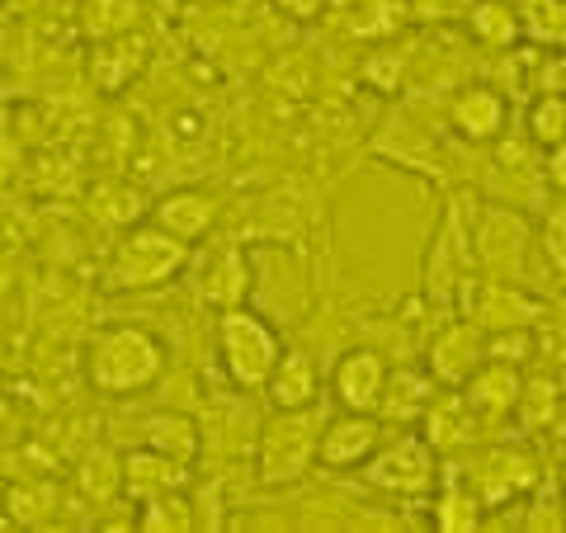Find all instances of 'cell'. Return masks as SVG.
<instances>
[{
    "label": "cell",
    "instance_id": "5bb4252c",
    "mask_svg": "<svg viewBox=\"0 0 566 533\" xmlns=\"http://www.w3.org/2000/svg\"><path fill=\"white\" fill-rule=\"evenodd\" d=\"M538 316V302L510 289V279H491L482 289H472V302H468V322H476L486 335L491 331H520Z\"/></svg>",
    "mask_w": 566,
    "mask_h": 533
},
{
    "label": "cell",
    "instance_id": "4fadbf2b",
    "mask_svg": "<svg viewBox=\"0 0 566 533\" xmlns=\"http://www.w3.org/2000/svg\"><path fill=\"white\" fill-rule=\"evenodd\" d=\"M449 123H453V133L463 142H495L505 133V123H510V104H505V95L495 91V85L476 81V85H463V91L453 95Z\"/></svg>",
    "mask_w": 566,
    "mask_h": 533
},
{
    "label": "cell",
    "instance_id": "2e32d148",
    "mask_svg": "<svg viewBox=\"0 0 566 533\" xmlns=\"http://www.w3.org/2000/svg\"><path fill=\"white\" fill-rule=\"evenodd\" d=\"M147 58H151V48H147V39H137V33H118V39L95 43V52H91V81H95V91L118 95L123 85H133L142 76Z\"/></svg>",
    "mask_w": 566,
    "mask_h": 533
},
{
    "label": "cell",
    "instance_id": "4dcf8cb0",
    "mask_svg": "<svg viewBox=\"0 0 566 533\" xmlns=\"http://www.w3.org/2000/svg\"><path fill=\"white\" fill-rule=\"evenodd\" d=\"M274 6H279V14H289L297 24H312L316 14L326 10V0H274Z\"/></svg>",
    "mask_w": 566,
    "mask_h": 533
},
{
    "label": "cell",
    "instance_id": "603a6c76",
    "mask_svg": "<svg viewBox=\"0 0 566 533\" xmlns=\"http://www.w3.org/2000/svg\"><path fill=\"white\" fill-rule=\"evenodd\" d=\"M76 487L95 510L114 505L118 491H123V458L114 449H91L81 458V468H76Z\"/></svg>",
    "mask_w": 566,
    "mask_h": 533
},
{
    "label": "cell",
    "instance_id": "9a60e30c",
    "mask_svg": "<svg viewBox=\"0 0 566 533\" xmlns=\"http://www.w3.org/2000/svg\"><path fill=\"white\" fill-rule=\"evenodd\" d=\"M151 222L166 227L170 237H180L185 245H199L212 237V227H218V203H212V194H203V189H175L166 199H156Z\"/></svg>",
    "mask_w": 566,
    "mask_h": 533
},
{
    "label": "cell",
    "instance_id": "d4e9b609",
    "mask_svg": "<svg viewBox=\"0 0 566 533\" xmlns=\"http://www.w3.org/2000/svg\"><path fill=\"white\" fill-rule=\"evenodd\" d=\"M486 510L476 501V491L463 482H449L444 491H434V505H430V524L444 529V533H468V529H482Z\"/></svg>",
    "mask_w": 566,
    "mask_h": 533
},
{
    "label": "cell",
    "instance_id": "83f0119b",
    "mask_svg": "<svg viewBox=\"0 0 566 533\" xmlns=\"http://www.w3.org/2000/svg\"><path fill=\"white\" fill-rule=\"evenodd\" d=\"M472 29L482 33L486 43H515L520 20H515V10L510 6H501V0H482V6L472 10Z\"/></svg>",
    "mask_w": 566,
    "mask_h": 533
},
{
    "label": "cell",
    "instance_id": "9c48e42d",
    "mask_svg": "<svg viewBox=\"0 0 566 533\" xmlns=\"http://www.w3.org/2000/svg\"><path fill=\"white\" fill-rule=\"evenodd\" d=\"M534 477H538V468L524 449H486L472 463V491H476V501H482V510L491 514L505 501L524 495L528 487H534Z\"/></svg>",
    "mask_w": 566,
    "mask_h": 533
},
{
    "label": "cell",
    "instance_id": "ba28073f",
    "mask_svg": "<svg viewBox=\"0 0 566 533\" xmlns=\"http://www.w3.org/2000/svg\"><path fill=\"white\" fill-rule=\"evenodd\" d=\"M382 443V420L374 411H340L326 416L322 439H316V463L331 472H354Z\"/></svg>",
    "mask_w": 566,
    "mask_h": 533
},
{
    "label": "cell",
    "instance_id": "8fae6325",
    "mask_svg": "<svg viewBox=\"0 0 566 533\" xmlns=\"http://www.w3.org/2000/svg\"><path fill=\"white\" fill-rule=\"evenodd\" d=\"M468 401V411L476 416V425H491V420H505L510 411L520 406L524 393V378H520V364H505V359H482L472 368V378L458 387Z\"/></svg>",
    "mask_w": 566,
    "mask_h": 533
},
{
    "label": "cell",
    "instance_id": "d6986e66",
    "mask_svg": "<svg viewBox=\"0 0 566 533\" xmlns=\"http://www.w3.org/2000/svg\"><path fill=\"white\" fill-rule=\"evenodd\" d=\"M424 439H430L434 453H453L463 449V443L476 435V416L468 411V401L458 387H449L444 397H430V406H424Z\"/></svg>",
    "mask_w": 566,
    "mask_h": 533
},
{
    "label": "cell",
    "instance_id": "5b68a950",
    "mask_svg": "<svg viewBox=\"0 0 566 533\" xmlns=\"http://www.w3.org/2000/svg\"><path fill=\"white\" fill-rule=\"evenodd\" d=\"M354 472H359L374 491L392 495V501L416 505V501H430V495H434L439 453L430 449V439H424V435H397V439H382Z\"/></svg>",
    "mask_w": 566,
    "mask_h": 533
},
{
    "label": "cell",
    "instance_id": "6da1fadb",
    "mask_svg": "<svg viewBox=\"0 0 566 533\" xmlns=\"http://www.w3.org/2000/svg\"><path fill=\"white\" fill-rule=\"evenodd\" d=\"M81 373L91 383V393L99 397H142L166 378V345L161 335L133 322H114L99 326L81 354Z\"/></svg>",
    "mask_w": 566,
    "mask_h": 533
},
{
    "label": "cell",
    "instance_id": "8992f818",
    "mask_svg": "<svg viewBox=\"0 0 566 533\" xmlns=\"http://www.w3.org/2000/svg\"><path fill=\"white\" fill-rule=\"evenodd\" d=\"M528 245H534V227L524 212H510L501 203H486L476 212L472 251L491 270V279H520L528 264Z\"/></svg>",
    "mask_w": 566,
    "mask_h": 533
},
{
    "label": "cell",
    "instance_id": "52a82bcc",
    "mask_svg": "<svg viewBox=\"0 0 566 533\" xmlns=\"http://www.w3.org/2000/svg\"><path fill=\"white\" fill-rule=\"evenodd\" d=\"M387 373H392V364H387L374 345L345 349L340 359H335V368H331V397H335V406H340V411H378Z\"/></svg>",
    "mask_w": 566,
    "mask_h": 533
},
{
    "label": "cell",
    "instance_id": "277c9868",
    "mask_svg": "<svg viewBox=\"0 0 566 533\" xmlns=\"http://www.w3.org/2000/svg\"><path fill=\"white\" fill-rule=\"evenodd\" d=\"M326 411H274L255 439V477L260 487H297L316 468V439H322Z\"/></svg>",
    "mask_w": 566,
    "mask_h": 533
},
{
    "label": "cell",
    "instance_id": "ac0fdd59",
    "mask_svg": "<svg viewBox=\"0 0 566 533\" xmlns=\"http://www.w3.org/2000/svg\"><path fill=\"white\" fill-rule=\"evenodd\" d=\"M142 443L175 458V463L193 468L203 453V430H199V420L185 416V411H156V416L142 420Z\"/></svg>",
    "mask_w": 566,
    "mask_h": 533
},
{
    "label": "cell",
    "instance_id": "7a4b0ae2",
    "mask_svg": "<svg viewBox=\"0 0 566 533\" xmlns=\"http://www.w3.org/2000/svg\"><path fill=\"white\" fill-rule=\"evenodd\" d=\"M212 349H218V368L222 378L237 387V393H260L270 383V373L283 354V341L270 316H260L255 307H218V335H212Z\"/></svg>",
    "mask_w": 566,
    "mask_h": 533
},
{
    "label": "cell",
    "instance_id": "1f68e13d",
    "mask_svg": "<svg viewBox=\"0 0 566 533\" xmlns=\"http://www.w3.org/2000/svg\"><path fill=\"white\" fill-rule=\"evenodd\" d=\"M0 411H6V406H0ZM0 425H6V416H0Z\"/></svg>",
    "mask_w": 566,
    "mask_h": 533
},
{
    "label": "cell",
    "instance_id": "484cf974",
    "mask_svg": "<svg viewBox=\"0 0 566 533\" xmlns=\"http://www.w3.org/2000/svg\"><path fill=\"white\" fill-rule=\"evenodd\" d=\"M524 128L547 151L566 147V95H538L534 104H528V114H524Z\"/></svg>",
    "mask_w": 566,
    "mask_h": 533
},
{
    "label": "cell",
    "instance_id": "e0dca14e",
    "mask_svg": "<svg viewBox=\"0 0 566 533\" xmlns=\"http://www.w3.org/2000/svg\"><path fill=\"white\" fill-rule=\"evenodd\" d=\"M189 487V468L175 463V458L156 453V449H133L123 458V495L128 501H147V495H161V491H185Z\"/></svg>",
    "mask_w": 566,
    "mask_h": 533
},
{
    "label": "cell",
    "instance_id": "7c38bea8",
    "mask_svg": "<svg viewBox=\"0 0 566 533\" xmlns=\"http://www.w3.org/2000/svg\"><path fill=\"white\" fill-rule=\"evenodd\" d=\"M260 393L270 397L274 411H303V406L322 401V368H316V359L303 345H283L270 383H264Z\"/></svg>",
    "mask_w": 566,
    "mask_h": 533
},
{
    "label": "cell",
    "instance_id": "ffe728a7",
    "mask_svg": "<svg viewBox=\"0 0 566 533\" xmlns=\"http://www.w3.org/2000/svg\"><path fill=\"white\" fill-rule=\"evenodd\" d=\"M430 397H434V378H424L416 368H397V373H387V387H382V401L374 416L382 425H411L424 416Z\"/></svg>",
    "mask_w": 566,
    "mask_h": 533
},
{
    "label": "cell",
    "instance_id": "3957f363",
    "mask_svg": "<svg viewBox=\"0 0 566 533\" xmlns=\"http://www.w3.org/2000/svg\"><path fill=\"white\" fill-rule=\"evenodd\" d=\"M189 260H193V245L170 237L166 227L142 222L118 237L104 279H109L114 293H151V289H166V283L180 279L189 270Z\"/></svg>",
    "mask_w": 566,
    "mask_h": 533
},
{
    "label": "cell",
    "instance_id": "cb8c5ba5",
    "mask_svg": "<svg viewBox=\"0 0 566 533\" xmlns=\"http://www.w3.org/2000/svg\"><path fill=\"white\" fill-rule=\"evenodd\" d=\"M137 529L147 533H185L199 524V510L185 491H161V495H147V501H137Z\"/></svg>",
    "mask_w": 566,
    "mask_h": 533
},
{
    "label": "cell",
    "instance_id": "4316f807",
    "mask_svg": "<svg viewBox=\"0 0 566 533\" xmlns=\"http://www.w3.org/2000/svg\"><path fill=\"white\" fill-rule=\"evenodd\" d=\"M515 20H520V33H528V39H538V43L566 39V6L562 0H524Z\"/></svg>",
    "mask_w": 566,
    "mask_h": 533
},
{
    "label": "cell",
    "instance_id": "f546056e",
    "mask_svg": "<svg viewBox=\"0 0 566 533\" xmlns=\"http://www.w3.org/2000/svg\"><path fill=\"white\" fill-rule=\"evenodd\" d=\"M52 510H57V491H48V487H43V495H33V487H14L10 491V514L20 524H43Z\"/></svg>",
    "mask_w": 566,
    "mask_h": 533
},
{
    "label": "cell",
    "instance_id": "44dd1931",
    "mask_svg": "<svg viewBox=\"0 0 566 533\" xmlns=\"http://www.w3.org/2000/svg\"><path fill=\"white\" fill-rule=\"evenodd\" d=\"M245 289H251V260L237 245H218L212 251V264L199 279V293L212 302V307H237L245 302Z\"/></svg>",
    "mask_w": 566,
    "mask_h": 533
},
{
    "label": "cell",
    "instance_id": "7402d4cb",
    "mask_svg": "<svg viewBox=\"0 0 566 533\" xmlns=\"http://www.w3.org/2000/svg\"><path fill=\"white\" fill-rule=\"evenodd\" d=\"M137 20H142V0H76V29L91 43L133 33Z\"/></svg>",
    "mask_w": 566,
    "mask_h": 533
},
{
    "label": "cell",
    "instance_id": "30bf717a",
    "mask_svg": "<svg viewBox=\"0 0 566 533\" xmlns=\"http://www.w3.org/2000/svg\"><path fill=\"white\" fill-rule=\"evenodd\" d=\"M430 378L434 387H463L472 378V368L486 359V331L476 326V322H449L444 331L430 341Z\"/></svg>",
    "mask_w": 566,
    "mask_h": 533
},
{
    "label": "cell",
    "instance_id": "f1b7e54d",
    "mask_svg": "<svg viewBox=\"0 0 566 533\" xmlns=\"http://www.w3.org/2000/svg\"><path fill=\"white\" fill-rule=\"evenodd\" d=\"M524 529H566V495H547L534 491L528 495V510L520 514Z\"/></svg>",
    "mask_w": 566,
    "mask_h": 533
}]
</instances>
